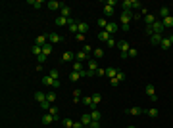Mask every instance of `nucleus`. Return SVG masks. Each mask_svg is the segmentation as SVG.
Here are the masks:
<instances>
[{
  "label": "nucleus",
  "instance_id": "nucleus-1",
  "mask_svg": "<svg viewBox=\"0 0 173 128\" xmlns=\"http://www.w3.org/2000/svg\"><path fill=\"white\" fill-rule=\"evenodd\" d=\"M117 48L121 50V59H127L129 58V50H131L129 42L127 40H119V42H117Z\"/></svg>",
  "mask_w": 173,
  "mask_h": 128
},
{
  "label": "nucleus",
  "instance_id": "nucleus-2",
  "mask_svg": "<svg viewBox=\"0 0 173 128\" xmlns=\"http://www.w3.org/2000/svg\"><path fill=\"white\" fill-rule=\"evenodd\" d=\"M40 82L44 84V86H50V88H58V86H60V80H54V78L50 77V75H44V77H42V80H40Z\"/></svg>",
  "mask_w": 173,
  "mask_h": 128
},
{
  "label": "nucleus",
  "instance_id": "nucleus-3",
  "mask_svg": "<svg viewBox=\"0 0 173 128\" xmlns=\"http://www.w3.org/2000/svg\"><path fill=\"white\" fill-rule=\"evenodd\" d=\"M146 94H148V97H150L152 101L158 99V94H156V86H154V84H146Z\"/></svg>",
  "mask_w": 173,
  "mask_h": 128
},
{
  "label": "nucleus",
  "instance_id": "nucleus-4",
  "mask_svg": "<svg viewBox=\"0 0 173 128\" xmlns=\"http://www.w3.org/2000/svg\"><path fill=\"white\" fill-rule=\"evenodd\" d=\"M131 19H133V12H121V17H119L121 25H129Z\"/></svg>",
  "mask_w": 173,
  "mask_h": 128
},
{
  "label": "nucleus",
  "instance_id": "nucleus-5",
  "mask_svg": "<svg viewBox=\"0 0 173 128\" xmlns=\"http://www.w3.org/2000/svg\"><path fill=\"white\" fill-rule=\"evenodd\" d=\"M71 21H73V19H71V17H69V19H67V17H62V15H58V17H56V21H54V23H56L58 27H65V25L69 27V23H71Z\"/></svg>",
  "mask_w": 173,
  "mask_h": 128
},
{
  "label": "nucleus",
  "instance_id": "nucleus-6",
  "mask_svg": "<svg viewBox=\"0 0 173 128\" xmlns=\"http://www.w3.org/2000/svg\"><path fill=\"white\" fill-rule=\"evenodd\" d=\"M62 40H64V36L58 34V32H50V34H48V42H50V44H58V42H62Z\"/></svg>",
  "mask_w": 173,
  "mask_h": 128
},
{
  "label": "nucleus",
  "instance_id": "nucleus-7",
  "mask_svg": "<svg viewBox=\"0 0 173 128\" xmlns=\"http://www.w3.org/2000/svg\"><path fill=\"white\" fill-rule=\"evenodd\" d=\"M152 31H154V34H162V32L166 31V27H164L162 21H156V23L152 25Z\"/></svg>",
  "mask_w": 173,
  "mask_h": 128
},
{
  "label": "nucleus",
  "instance_id": "nucleus-8",
  "mask_svg": "<svg viewBox=\"0 0 173 128\" xmlns=\"http://www.w3.org/2000/svg\"><path fill=\"white\" fill-rule=\"evenodd\" d=\"M54 121H58V117L50 115V113H44V115H42V124H46V126H48V124H52Z\"/></svg>",
  "mask_w": 173,
  "mask_h": 128
},
{
  "label": "nucleus",
  "instance_id": "nucleus-9",
  "mask_svg": "<svg viewBox=\"0 0 173 128\" xmlns=\"http://www.w3.org/2000/svg\"><path fill=\"white\" fill-rule=\"evenodd\" d=\"M104 31H108L110 34H115V32L119 31V25H117V23H114V21H110V23H108V27H106Z\"/></svg>",
  "mask_w": 173,
  "mask_h": 128
},
{
  "label": "nucleus",
  "instance_id": "nucleus-10",
  "mask_svg": "<svg viewBox=\"0 0 173 128\" xmlns=\"http://www.w3.org/2000/svg\"><path fill=\"white\" fill-rule=\"evenodd\" d=\"M142 19H144V23H146V27H152L154 23H156V15H154V13H148V15H144V17H142Z\"/></svg>",
  "mask_w": 173,
  "mask_h": 128
},
{
  "label": "nucleus",
  "instance_id": "nucleus-11",
  "mask_svg": "<svg viewBox=\"0 0 173 128\" xmlns=\"http://www.w3.org/2000/svg\"><path fill=\"white\" fill-rule=\"evenodd\" d=\"M171 46H173V42L169 40V36H164V38H162V42H160V48H162V50H169Z\"/></svg>",
  "mask_w": 173,
  "mask_h": 128
},
{
  "label": "nucleus",
  "instance_id": "nucleus-12",
  "mask_svg": "<svg viewBox=\"0 0 173 128\" xmlns=\"http://www.w3.org/2000/svg\"><path fill=\"white\" fill-rule=\"evenodd\" d=\"M46 6H48V10H62V2H58V0H50V2H46Z\"/></svg>",
  "mask_w": 173,
  "mask_h": 128
},
{
  "label": "nucleus",
  "instance_id": "nucleus-13",
  "mask_svg": "<svg viewBox=\"0 0 173 128\" xmlns=\"http://www.w3.org/2000/svg\"><path fill=\"white\" fill-rule=\"evenodd\" d=\"M98 69H100V67H98V63H96V59H89V63H87V71L96 73Z\"/></svg>",
  "mask_w": 173,
  "mask_h": 128
},
{
  "label": "nucleus",
  "instance_id": "nucleus-14",
  "mask_svg": "<svg viewBox=\"0 0 173 128\" xmlns=\"http://www.w3.org/2000/svg\"><path fill=\"white\" fill-rule=\"evenodd\" d=\"M35 44H37V46H40V48H42L44 44H48V34H40V36H37Z\"/></svg>",
  "mask_w": 173,
  "mask_h": 128
},
{
  "label": "nucleus",
  "instance_id": "nucleus-15",
  "mask_svg": "<svg viewBox=\"0 0 173 128\" xmlns=\"http://www.w3.org/2000/svg\"><path fill=\"white\" fill-rule=\"evenodd\" d=\"M81 101H83V105H87V107H89L90 111H94V109H96V105L92 103V96H89V97H83Z\"/></svg>",
  "mask_w": 173,
  "mask_h": 128
},
{
  "label": "nucleus",
  "instance_id": "nucleus-16",
  "mask_svg": "<svg viewBox=\"0 0 173 128\" xmlns=\"http://www.w3.org/2000/svg\"><path fill=\"white\" fill-rule=\"evenodd\" d=\"M81 122L85 124V128H89V124L92 122V117H90V113H83V115H81Z\"/></svg>",
  "mask_w": 173,
  "mask_h": 128
},
{
  "label": "nucleus",
  "instance_id": "nucleus-17",
  "mask_svg": "<svg viewBox=\"0 0 173 128\" xmlns=\"http://www.w3.org/2000/svg\"><path fill=\"white\" fill-rule=\"evenodd\" d=\"M75 61H89V54H85V52H77L75 54Z\"/></svg>",
  "mask_w": 173,
  "mask_h": 128
},
{
  "label": "nucleus",
  "instance_id": "nucleus-18",
  "mask_svg": "<svg viewBox=\"0 0 173 128\" xmlns=\"http://www.w3.org/2000/svg\"><path fill=\"white\" fill-rule=\"evenodd\" d=\"M73 59H75V56H73L71 52H64V54H62V61H64V63H69Z\"/></svg>",
  "mask_w": 173,
  "mask_h": 128
},
{
  "label": "nucleus",
  "instance_id": "nucleus-19",
  "mask_svg": "<svg viewBox=\"0 0 173 128\" xmlns=\"http://www.w3.org/2000/svg\"><path fill=\"white\" fill-rule=\"evenodd\" d=\"M162 38H164L162 34H152V36H150V44H152V46H160Z\"/></svg>",
  "mask_w": 173,
  "mask_h": 128
},
{
  "label": "nucleus",
  "instance_id": "nucleus-20",
  "mask_svg": "<svg viewBox=\"0 0 173 128\" xmlns=\"http://www.w3.org/2000/svg\"><path fill=\"white\" fill-rule=\"evenodd\" d=\"M60 15H62V17H67V19H69V15H71V8L69 6H62V10H60Z\"/></svg>",
  "mask_w": 173,
  "mask_h": 128
},
{
  "label": "nucleus",
  "instance_id": "nucleus-21",
  "mask_svg": "<svg viewBox=\"0 0 173 128\" xmlns=\"http://www.w3.org/2000/svg\"><path fill=\"white\" fill-rule=\"evenodd\" d=\"M106 77H108L110 80L115 78V77H117V69H115V67H108V69H106Z\"/></svg>",
  "mask_w": 173,
  "mask_h": 128
},
{
  "label": "nucleus",
  "instance_id": "nucleus-22",
  "mask_svg": "<svg viewBox=\"0 0 173 128\" xmlns=\"http://www.w3.org/2000/svg\"><path fill=\"white\" fill-rule=\"evenodd\" d=\"M121 8H123V12H131L133 10V0H123Z\"/></svg>",
  "mask_w": 173,
  "mask_h": 128
},
{
  "label": "nucleus",
  "instance_id": "nucleus-23",
  "mask_svg": "<svg viewBox=\"0 0 173 128\" xmlns=\"http://www.w3.org/2000/svg\"><path fill=\"white\" fill-rule=\"evenodd\" d=\"M96 36H98V38H100V40H104V42H108V40L112 38V34H110L108 31H100V32H98V34H96Z\"/></svg>",
  "mask_w": 173,
  "mask_h": 128
},
{
  "label": "nucleus",
  "instance_id": "nucleus-24",
  "mask_svg": "<svg viewBox=\"0 0 173 128\" xmlns=\"http://www.w3.org/2000/svg\"><path fill=\"white\" fill-rule=\"evenodd\" d=\"M89 23H87V21H79V32H81V34H85V32H89Z\"/></svg>",
  "mask_w": 173,
  "mask_h": 128
},
{
  "label": "nucleus",
  "instance_id": "nucleus-25",
  "mask_svg": "<svg viewBox=\"0 0 173 128\" xmlns=\"http://www.w3.org/2000/svg\"><path fill=\"white\" fill-rule=\"evenodd\" d=\"M56 99H58L56 92H54V90H50V92H48V94H46V101H50L52 105H54V101H56Z\"/></svg>",
  "mask_w": 173,
  "mask_h": 128
},
{
  "label": "nucleus",
  "instance_id": "nucleus-26",
  "mask_svg": "<svg viewBox=\"0 0 173 128\" xmlns=\"http://www.w3.org/2000/svg\"><path fill=\"white\" fill-rule=\"evenodd\" d=\"M160 17H162V19L169 17V6H162L160 8Z\"/></svg>",
  "mask_w": 173,
  "mask_h": 128
},
{
  "label": "nucleus",
  "instance_id": "nucleus-27",
  "mask_svg": "<svg viewBox=\"0 0 173 128\" xmlns=\"http://www.w3.org/2000/svg\"><path fill=\"white\" fill-rule=\"evenodd\" d=\"M112 15H114V6H108L106 4L104 6V17H112Z\"/></svg>",
  "mask_w": 173,
  "mask_h": 128
},
{
  "label": "nucleus",
  "instance_id": "nucleus-28",
  "mask_svg": "<svg viewBox=\"0 0 173 128\" xmlns=\"http://www.w3.org/2000/svg\"><path fill=\"white\" fill-rule=\"evenodd\" d=\"M71 71L81 73V71H83V63H81V61H73V65H71Z\"/></svg>",
  "mask_w": 173,
  "mask_h": 128
},
{
  "label": "nucleus",
  "instance_id": "nucleus-29",
  "mask_svg": "<svg viewBox=\"0 0 173 128\" xmlns=\"http://www.w3.org/2000/svg\"><path fill=\"white\" fill-rule=\"evenodd\" d=\"M144 113H146L150 119H156V117H158V109H156V107H150V109H146Z\"/></svg>",
  "mask_w": 173,
  "mask_h": 128
},
{
  "label": "nucleus",
  "instance_id": "nucleus-30",
  "mask_svg": "<svg viewBox=\"0 0 173 128\" xmlns=\"http://www.w3.org/2000/svg\"><path fill=\"white\" fill-rule=\"evenodd\" d=\"M127 113H129V115H135V117H137V115H141V113H144V111H142L141 107H131V109H127Z\"/></svg>",
  "mask_w": 173,
  "mask_h": 128
},
{
  "label": "nucleus",
  "instance_id": "nucleus-31",
  "mask_svg": "<svg viewBox=\"0 0 173 128\" xmlns=\"http://www.w3.org/2000/svg\"><path fill=\"white\" fill-rule=\"evenodd\" d=\"M162 23H164V27H166V29L173 27V15H169V17H166V19H162Z\"/></svg>",
  "mask_w": 173,
  "mask_h": 128
},
{
  "label": "nucleus",
  "instance_id": "nucleus-32",
  "mask_svg": "<svg viewBox=\"0 0 173 128\" xmlns=\"http://www.w3.org/2000/svg\"><path fill=\"white\" fill-rule=\"evenodd\" d=\"M102 56H104V50H102V48H96V50H92V58H94V59H100Z\"/></svg>",
  "mask_w": 173,
  "mask_h": 128
},
{
  "label": "nucleus",
  "instance_id": "nucleus-33",
  "mask_svg": "<svg viewBox=\"0 0 173 128\" xmlns=\"http://www.w3.org/2000/svg\"><path fill=\"white\" fill-rule=\"evenodd\" d=\"M35 99H37L38 103L46 101V94H42V92H35Z\"/></svg>",
  "mask_w": 173,
  "mask_h": 128
},
{
  "label": "nucleus",
  "instance_id": "nucleus-34",
  "mask_svg": "<svg viewBox=\"0 0 173 128\" xmlns=\"http://www.w3.org/2000/svg\"><path fill=\"white\" fill-rule=\"evenodd\" d=\"M79 78H83V75H81V73H75V71H71V75H69V80H73V82H77Z\"/></svg>",
  "mask_w": 173,
  "mask_h": 128
},
{
  "label": "nucleus",
  "instance_id": "nucleus-35",
  "mask_svg": "<svg viewBox=\"0 0 173 128\" xmlns=\"http://www.w3.org/2000/svg\"><path fill=\"white\" fill-rule=\"evenodd\" d=\"M90 117H92V121H100V117H102V113H100L98 109H94V111H90Z\"/></svg>",
  "mask_w": 173,
  "mask_h": 128
},
{
  "label": "nucleus",
  "instance_id": "nucleus-36",
  "mask_svg": "<svg viewBox=\"0 0 173 128\" xmlns=\"http://www.w3.org/2000/svg\"><path fill=\"white\" fill-rule=\"evenodd\" d=\"M42 54H44V56H50V54H52V44H50V42L42 46Z\"/></svg>",
  "mask_w": 173,
  "mask_h": 128
},
{
  "label": "nucleus",
  "instance_id": "nucleus-37",
  "mask_svg": "<svg viewBox=\"0 0 173 128\" xmlns=\"http://www.w3.org/2000/svg\"><path fill=\"white\" fill-rule=\"evenodd\" d=\"M79 97H81V90H79V88H75V90H73V101H75V103H79Z\"/></svg>",
  "mask_w": 173,
  "mask_h": 128
},
{
  "label": "nucleus",
  "instance_id": "nucleus-38",
  "mask_svg": "<svg viewBox=\"0 0 173 128\" xmlns=\"http://www.w3.org/2000/svg\"><path fill=\"white\" fill-rule=\"evenodd\" d=\"M46 59H48V56H44V54L37 56V61H38V65H44V63H46Z\"/></svg>",
  "mask_w": 173,
  "mask_h": 128
},
{
  "label": "nucleus",
  "instance_id": "nucleus-39",
  "mask_svg": "<svg viewBox=\"0 0 173 128\" xmlns=\"http://www.w3.org/2000/svg\"><path fill=\"white\" fill-rule=\"evenodd\" d=\"M50 77L54 78V80H60V71L58 69H50Z\"/></svg>",
  "mask_w": 173,
  "mask_h": 128
},
{
  "label": "nucleus",
  "instance_id": "nucleus-40",
  "mask_svg": "<svg viewBox=\"0 0 173 128\" xmlns=\"http://www.w3.org/2000/svg\"><path fill=\"white\" fill-rule=\"evenodd\" d=\"M29 4H31V6H35V10H38V8L42 6V0H29Z\"/></svg>",
  "mask_w": 173,
  "mask_h": 128
},
{
  "label": "nucleus",
  "instance_id": "nucleus-41",
  "mask_svg": "<svg viewBox=\"0 0 173 128\" xmlns=\"http://www.w3.org/2000/svg\"><path fill=\"white\" fill-rule=\"evenodd\" d=\"M38 105H40V109H42V111H48V109L52 107L50 101H42V103H38Z\"/></svg>",
  "mask_w": 173,
  "mask_h": 128
},
{
  "label": "nucleus",
  "instance_id": "nucleus-42",
  "mask_svg": "<svg viewBox=\"0 0 173 128\" xmlns=\"http://www.w3.org/2000/svg\"><path fill=\"white\" fill-rule=\"evenodd\" d=\"M108 23H110V21L106 19V17H102V19H98V25L102 27V31H104V29H106V27H108Z\"/></svg>",
  "mask_w": 173,
  "mask_h": 128
},
{
  "label": "nucleus",
  "instance_id": "nucleus-43",
  "mask_svg": "<svg viewBox=\"0 0 173 128\" xmlns=\"http://www.w3.org/2000/svg\"><path fill=\"white\" fill-rule=\"evenodd\" d=\"M100 99H102V96H100V94H92V103H94V105H98V103H100Z\"/></svg>",
  "mask_w": 173,
  "mask_h": 128
},
{
  "label": "nucleus",
  "instance_id": "nucleus-44",
  "mask_svg": "<svg viewBox=\"0 0 173 128\" xmlns=\"http://www.w3.org/2000/svg\"><path fill=\"white\" fill-rule=\"evenodd\" d=\"M33 54H35V56H40V54H42V48H40V46H33Z\"/></svg>",
  "mask_w": 173,
  "mask_h": 128
},
{
  "label": "nucleus",
  "instance_id": "nucleus-45",
  "mask_svg": "<svg viewBox=\"0 0 173 128\" xmlns=\"http://www.w3.org/2000/svg\"><path fill=\"white\" fill-rule=\"evenodd\" d=\"M48 113H50V115H54V117H58V113H60V111H58V107H56V105H52V107L48 109Z\"/></svg>",
  "mask_w": 173,
  "mask_h": 128
},
{
  "label": "nucleus",
  "instance_id": "nucleus-46",
  "mask_svg": "<svg viewBox=\"0 0 173 128\" xmlns=\"http://www.w3.org/2000/svg\"><path fill=\"white\" fill-rule=\"evenodd\" d=\"M137 56H139V50L137 48H131L129 50V58H137Z\"/></svg>",
  "mask_w": 173,
  "mask_h": 128
},
{
  "label": "nucleus",
  "instance_id": "nucleus-47",
  "mask_svg": "<svg viewBox=\"0 0 173 128\" xmlns=\"http://www.w3.org/2000/svg\"><path fill=\"white\" fill-rule=\"evenodd\" d=\"M64 126L65 128H73V121H71V119H64Z\"/></svg>",
  "mask_w": 173,
  "mask_h": 128
},
{
  "label": "nucleus",
  "instance_id": "nucleus-48",
  "mask_svg": "<svg viewBox=\"0 0 173 128\" xmlns=\"http://www.w3.org/2000/svg\"><path fill=\"white\" fill-rule=\"evenodd\" d=\"M117 80H119V82L125 80V73H123V71H117Z\"/></svg>",
  "mask_w": 173,
  "mask_h": 128
},
{
  "label": "nucleus",
  "instance_id": "nucleus-49",
  "mask_svg": "<svg viewBox=\"0 0 173 128\" xmlns=\"http://www.w3.org/2000/svg\"><path fill=\"white\" fill-rule=\"evenodd\" d=\"M106 44H108V48H114V46H117V42H115V40H114V36H112V38H110L108 42H106Z\"/></svg>",
  "mask_w": 173,
  "mask_h": 128
},
{
  "label": "nucleus",
  "instance_id": "nucleus-50",
  "mask_svg": "<svg viewBox=\"0 0 173 128\" xmlns=\"http://www.w3.org/2000/svg\"><path fill=\"white\" fill-rule=\"evenodd\" d=\"M89 128H100V121H92L89 124Z\"/></svg>",
  "mask_w": 173,
  "mask_h": 128
},
{
  "label": "nucleus",
  "instance_id": "nucleus-51",
  "mask_svg": "<svg viewBox=\"0 0 173 128\" xmlns=\"http://www.w3.org/2000/svg\"><path fill=\"white\" fill-rule=\"evenodd\" d=\"M75 40H77V42H83V40H85V34L77 32V34H75Z\"/></svg>",
  "mask_w": 173,
  "mask_h": 128
},
{
  "label": "nucleus",
  "instance_id": "nucleus-52",
  "mask_svg": "<svg viewBox=\"0 0 173 128\" xmlns=\"http://www.w3.org/2000/svg\"><path fill=\"white\" fill-rule=\"evenodd\" d=\"M83 52H85V54H92V48H90L89 44H85L83 46Z\"/></svg>",
  "mask_w": 173,
  "mask_h": 128
},
{
  "label": "nucleus",
  "instance_id": "nucleus-53",
  "mask_svg": "<svg viewBox=\"0 0 173 128\" xmlns=\"http://www.w3.org/2000/svg\"><path fill=\"white\" fill-rule=\"evenodd\" d=\"M110 84H112L114 88H115V86H119V80H117V77H115V78H112V80H110Z\"/></svg>",
  "mask_w": 173,
  "mask_h": 128
},
{
  "label": "nucleus",
  "instance_id": "nucleus-54",
  "mask_svg": "<svg viewBox=\"0 0 173 128\" xmlns=\"http://www.w3.org/2000/svg\"><path fill=\"white\" fill-rule=\"evenodd\" d=\"M96 75H98V77H106V69H98L96 71Z\"/></svg>",
  "mask_w": 173,
  "mask_h": 128
},
{
  "label": "nucleus",
  "instance_id": "nucleus-55",
  "mask_svg": "<svg viewBox=\"0 0 173 128\" xmlns=\"http://www.w3.org/2000/svg\"><path fill=\"white\" fill-rule=\"evenodd\" d=\"M73 128H85V124L81 121H79V122H73Z\"/></svg>",
  "mask_w": 173,
  "mask_h": 128
},
{
  "label": "nucleus",
  "instance_id": "nucleus-56",
  "mask_svg": "<svg viewBox=\"0 0 173 128\" xmlns=\"http://www.w3.org/2000/svg\"><path fill=\"white\" fill-rule=\"evenodd\" d=\"M119 29H121V31H125V32H129V29H131V27H129V25H121Z\"/></svg>",
  "mask_w": 173,
  "mask_h": 128
},
{
  "label": "nucleus",
  "instance_id": "nucleus-57",
  "mask_svg": "<svg viewBox=\"0 0 173 128\" xmlns=\"http://www.w3.org/2000/svg\"><path fill=\"white\" fill-rule=\"evenodd\" d=\"M106 4H108V6H117V2H115V0H108Z\"/></svg>",
  "mask_w": 173,
  "mask_h": 128
},
{
  "label": "nucleus",
  "instance_id": "nucleus-58",
  "mask_svg": "<svg viewBox=\"0 0 173 128\" xmlns=\"http://www.w3.org/2000/svg\"><path fill=\"white\" fill-rule=\"evenodd\" d=\"M169 40H171V42H173V34H169Z\"/></svg>",
  "mask_w": 173,
  "mask_h": 128
},
{
  "label": "nucleus",
  "instance_id": "nucleus-59",
  "mask_svg": "<svg viewBox=\"0 0 173 128\" xmlns=\"http://www.w3.org/2000/svg\"><path fill=\"white\" fill-rule=\"evenodd\" d=\"M127 128H135V126H127Z\"/></svg>",
  "mask_w": 173,
  "mask_h": 128
}]
</instances>
